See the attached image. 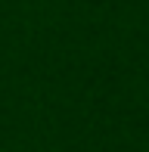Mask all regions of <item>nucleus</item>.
<instances>
[{
    "mask_svg": "<svg viewBox=\"0 0 149 152\" xmlns=\"http://www.w3.org/2000/svg\"><path fill=\"white\" fill-rule=\"evenodd\" d=\"M0 152H6V149H0Z\"/></svg>",
    "mask_w": 149,
    "mask_h": 152,
    "instance_id": "1",
    "label": "nucleus"
}]
</instances>
